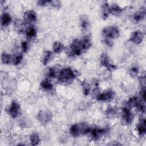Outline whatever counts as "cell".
<instances>
[{
	"label": "cell",
	"mask_w": 146,
	"mask_h": 146,
	"mask_svg": "<svg viewBox=\"0 0 146 146\" xmlns=\"http://www.w3.org/2000/svg\"><path fill=\"white\" fill-rule=\"evenodd\" d=\"M101 40L106 47L110 48L114 44V40L118 39L121 36V30L116 25L105 26L101 30Z\"/></svg>",
	"instance_id": "cell-1"
},
{
	"label": "cell",
	"mask_w": 146,
	"mask_h": 146,
	"mask_svg": "<svg viewBox=\"0 0 146 146\" xmlns=\"http://www.w3.org/2000/svg\"><path fill=\"white\" fill-rule=\"evenodd\" d=\"M77 72L70 66L59 68L55 80L61 85L66 86L72 83L77 78Z\"/></svg>",
	"instance_id": "cell-2"
},
{
	"label": "cell",
	"mask_w": 146,
	"mask_h": 146,
	"mask_svg": "<svg viewBox=\"0 0 146 146\" xmlns=\"http://www.w3.org/2000/svg\"><path fill=\"white\" fill-rule=\"evenodd\" d=\"M91 125L88 123L83 121L72 124L68 128V133L73 138H78L88 135Z\"/></svg>",
	"instance_id": "cell-3"
},
{
	"label": "cell",
	"mask_w": 146,
	"mask_h": 146,
	"mask_svg": "<svg viewBox=\"0 0 146 146\" xmlns=\"http://www.w3.org/2000/svg\"><path fill=\"white\" fill-rule=\"evenodd\" d=\"M84 52L80 38L73 39L70 44L66 47V52L67 56L70 58H75L80 56Z\"/></svg>",
	"instance_id": "cell-4"
},
{
	"label": "cell",
	"mask_w": 146,
	"mask_h": 146,
	"mask_svg": "<svg viewBox=\"0 0 146 146\" xmlns=\"http://www.w3.org/2000/svg\"><path fill=\"white\" fill-rule=\"evenodd\" d=\"M119 113L121 123L124 125L130 126L134 123L135 115L133 109L125 103L121 107Z\"/></svg>",
	"instance_id": "cell-5"
},
{
	"label": "cell",
	"mask_w": 146,
	"mask_h": 146,
	"mask_svg": "<svg viewBox=\"0 0 146 146\" xmlns=\"http://www.w3.org/2000/svg\"><path fill=\"white\" fill-rule=\"evenodd\" d=\"M110 132V127L108 126L100 127L98 125L91 126V129L88 134L89 138L92 141H100L105 137Z\"/></svg>",
	"instance_id": "cell-6"
},
{
	"label": "cell",
	"mask_w": 146,
	"mask_h": 146,
	"mask_svg": "<svg viewBox=\"0 0 146 146\" xmlns=\"http://www.w3.org/2000/svg\"><path fill=\"white\" fill-rule=\"evenodd\" d=\"M115 92L112 88H107L103 91H98L94 95L95 100L99 103H110L115 97Z\"/></svg>",
	"instance_id": "cell-7"
},
{
	"label": "cell",
	"mask_w": 146,
	"mask_h": 146,
	"mask_svg": "<svg viewBox=\"0 0 146 146\" xmlns=\"http://www.w3.org/2000/svg\"><path fill=\"white\" fill-rule=\"evenodd\" d=\"M5 111L7 114L14 119L18 118L22 113L21 106L16 100H11L6 107Z\"/></svg>",
	"instance_id": "cell-8"
},
{
	"label": "cell",
	"mask_w": 146,
	"mask_h": 146,
	"mask_svg": "<svg viewBox=\"0 0 146 146\" xmlns=\"http://www.w3.org/2000/svg\"><path fill=\"white\" fill-rule=\"evenodd\" d=\"M35 117L39 124L46 125L52 121L54 115L50 110H41L36 113Z\"/></svg>",
	"instance_id": "cell-9"
},
{
	"label": "cell",
	"mask_w": 146,
	"mask_h": 146,
	"mask_svg": "<svg viewBox=\"0 0 146 146\" xmlns=\"http://www.w3.org/2000/svg\"><path fill=\"white\" fill-rule=\"evenodd\" d=\"M145 38V33L140 29H135L129 34L128 40L136 46L141 44Z\"/></svg>",
	"instance_id": "cell-10"
},
{
	"label": "cell",
	"mask_w": 146,
	"mask_h": 146,
	"mask_svg": "<svg viewBox=\"0 0 146 146\" xmlns=\"http://www.w3.org/2000/svg\"><path fill=\"white\" fill-rule=\"evenodd\" d=\"M99 61L100 65L109 71H113L116 68V66L112 63L110 58L106 52H103L100 54Z\"/></svg>",
	"instance_id": "cell-11"
},
{
	"label": "cell",
	"mask_w": 146,
	"mask_h": 146,
	"mask_svg": "<svg viewBox=\"0 0 146 146\" xmlns=\"http://www.w3.org/2000/svg\"><path fill=\"white\" fill-rule=\"evenodd\" d=\"M135 131L140 137H144L146 135V120L144 116H140L135 124Z\"/></svg>",
	"instance_id": "cell-12"
},
{
	"label": "cell",
	"mask_w": 146,
	"mask_h": 146,
	"mask_svg": "<svg viewBox=\"0 0 146 146\" xmlns=\"http://www.w3.org/2000/svg\"><path fill=\"white\" fill-rule=\"evenodd\" d=\"M38 18L36 11L33 9L26 10L22 15V19L28 26L34 25L38 21Z\"/></svg>",
	"instance_id": "cell-13"
},
{
	"label": "cell",
	"mask_w": 146,
	"mask_h": 146,
	"mask_svg": "<svg viewBox=\"0 0 146 146\" xmlns=\"http://www.w3.org/2000/svg\"><path fill=\"white\" fill-rule=\"evenodd\" d=\"M145 15H146L145 6H142L137 10L133 13L130 18L133 23L138 24L145 20Z\"/></svg>",
	"instance_id": "cell-14"
},
{
	"label": "cell",
	"mask_w": 146,
	"mask_h": 146,
	"mask_svg": "<svg viewBox=\"0 0 146 146\" xmlns=\"http://www.w3.org/2000/svg\"><path fill=\"white\" fill-rule=\"evenodd\" d=\"M13 26L14 31L19 35H25L28 25L23 19H15L13 21Z\"/></svg>",
	"instance_id": "cell-15"
},
{
	"label": "cell",
	"mask_w": 146,
	"mask_h": 146,
	"mask_svg": "<svg viewBox=\"0 0 146 146\" xmlns=\"http://www.w3.org/2000/svg\"><path fill=\"white\" fill-rule=\"evenodd\" d=\"M13 17L10 13L5 11L1 14L0 23L1 26L2 28L8 27L13 22Z\"/></svg>",
	"instance_id": "cell-16"
},
{
	"label": "cell",
	"mask_w": 146,
	"mask_h": 146,
	"mask_svg": "<svg viewBox=\"0 0 146 146\" xmlns=\"http://www.w3.org/2000/svg\"><path fill=\"white\" fill-rule=\"evenodd\" d=\"M54 52L49 50H44L40 56V61L44 66H47L54 58Z\"/></svg>",
	"instance_id": "cell-17"
},
{
	"label": "cell",
	"mask_w": 146,
	"mask_h": 146,
	"mask_svg": "<svg viewBox=\"0 0 146 146\" xmlns=\"http://www.w3.org/2000/svg\"><path fill=\"white\" fill-rule=\"evenodd\" d=\"M39 87L42 91L49 92L54 90V85L52 80L44 78L39 82Z\"/></svg>",
	"instance_id": "cell-18"
},
{
	"label": "cell",
	"mask_w": 146,
	"mask_h": 146,
	"mask_svg": "<svg viewBox=\"0 0 146 146\" xmlns=\"http://www.w3.org/2000/svg\"><path fill=\"white\" fill-rule=\"evenodd\" d=\"M26 39L29 42L35 39L38 36V30L34 25L28 26L25 33Z\"/></svg>",
	"instance_id": "cell-19"
},
{
	"label": "cell",
	"mask_w": 146,
	"mask_h": 146,
	"mask_svg": "<svg viewBox=\"0 0 146 146\" xmlns=\"http://www.w3.org/2000/svg\"><path fill=\"white\" fill-rule=\"evenodd\" d=\"M79 24L82 31H87L90 25V22L88 17L86 14H82L79 18Z\"/></svg>",
	"instance_id": "cell-20"
},
{
	"label": "cell",
	"mask_w": 146,
	"mask_h": 146,
	"mask_svg": "<svg viewBox=\"0 0 146 146\" xmlns=\"http://www.w3.org/2000/svg\"><path fill=\"white\" fill-rule=\"evenodd\" d=\"M110 15H112L114 17H119L123 14L124 11V8L118 3L113 2L112 3L110 4Z\"/></svg>",
	"instance_id": "cell-21"
},
{
	"label": "cell",
	"mask_w": 146,
	"mask_h": 146,
	"mask_svg": "<svg viewBox=\"0 0 146 146\" xmlns=\"http://www.w3.org/2000/svg\"><path fill=\"white\" fill-rule=\"evenodd\" d=\"M100 17L103 20H106L108 19L110 15V3L108 2H103L101 4L100 7Z\"/></svg>",
	"instance_id": "cell-22"
},
{
	"label": "cell",
	"mask_w": 146,
	"mask_h": 146,
	"mask_svg": "<svg viewBox=\"0 0 146 146\" xmlns=\"http://www.w3.org/2000/svg\"><path fill=\"white\" fill-rule=\"evenodd\" d=\"M118 113H119V110L118 108L115 106L110 104L106 107L104 111V114L106 117L108 119H114L117 116Z\"/></svg>",
	"instance_id": "cell-23"
},
{
	"label": "cell",
	"mask_w": 146,
	"mask_h": 146,
	"mask_svg": "<svg viewBox=\"0 0 146 146\" xmlns=\"http://www.w3.org/2000/svg\"><path fill=\"white\" fill-rule=\"evenodd\" d=\"M66 46L61 41L55 40L52 44V51L55 54H59L66 51Z\"/></svg>",
	"instance_id": "cell-24"
},
{
	"label": "cell",
	"mask_w": 146,
	"mask_h": 146,
	"mask_svg": "<svg viewBox=\"0 0 146 146\" xmlns=\"http://www.w3.org/2000/svg\"><path fill=\"white\" fill-rule=\"evenodd\" d=\"M80 40L84 52L90 49V48L92 46V38L90 35H84L83 36L80 38Z\"/></svg>",
	"instance_id": "cell-25"
},
{
	"label": "cell",
	"mask_w": 146,
	"mask_h": 146,
	"mask_svg": "<svg viewBox=\"0 0 146 146\" xmlns=\"http://www.w3.org/2000/svg\"><path fill=\"white\" fill-rule=\"evenodd\" d=\"M59 67L56 66H50L46 71L45 76L46 78L50 79L51 80L55 79L58 74Z\"/></svg>",
	"instance_id": "cell-26"
},
{
	"label": "cell",
	"mask_w": 146,
	"mask_h": 146,
	"mask_svg": "<svg viewBox=\"0 0 146 146\" xmlns=\"http://www.w3.org/2000/svg\"><path fill=\"white\" fill-rule=\"evenodd\" d=\"M129 76L132 79H136L140 75L141 70L140 67L137 64L132 65L128 70Z\"/></svg>",
	"instance_id": "cell-27"
},
{
	"label": "cell",
	"mask_w": 146,
	"mask_h": 146,
	"mask_svg": "<svg viewBox=\"0 0 146 146\" xmlns=\"http://www.w3.org/2000/svg\"><path fill=\"white\" fill-rule=\"evenodd\" d=\"M30 145L35 146L39 145L41 142V138L39 134L36 132H31L29 136Z\"/></svg>",
	"instance_id": "cell-28"
},
{
	"label": "cell",
	"mask_w": 146,
	"mask_h": 146,
	"mask_svg": "<svg viewBox=\"0 0 146 146\" xmlns=\"http://www.w3.org/2000/svg\"><path fill=\"white\" fill-rule=\"evenodd\" d=\"M23 53L21 52H17L13 54V61L12 65L14 66H18L21 64L23 60Z\"/></svg>",
	"instance_id": "cell-29"
},
{
	"label": "cell",
	"mask_w": 146,
	"mask_h": 146,
	"mask_svg": "<svg viewBox=\"0 0 146 146\" xmlns=\"http://www.w3.org/2000/svg\"><path fill=\"white\" fill-rule=\"evenodd\" d=\"M81 87L82 92L84 96H87L92 92V86L87 80H83L81 82Z\"/></svg>",
	"instance_id": "cell-30"
},
{
	"label": "cell",
	"mask_w": 146,
	"mask_h": 146,
	"mask_svg": "<svg viewBox=\"0 0 146 146\" xmlns=\"http://www.w3.org/2000/svg\"><path fill=\"white\" fill-rule=\"evenodd\" d=\"M1 63L5 65L12 64L13 61V54L8 53L7 52H3L1 56Z\"/></svg>",
	"instance_id": "cell-31"
},
{
	"label": "cell",
	"mask_w": 146,
	"mask_h": 146,
	"mask_svg": "<svg viewBox=\"0 0 146 146\" xmlns=\"http://www.w3.org/2000/svg\"><path fill=\"white\" fill-rule=\"evenodd\" d=\"M30 48V42L26 39L22 40L20 43V49L23 54L27 53Z\"/></svg>",
	"instance_id": "cell-32"
},
{
	"label": "cell",
	"mask_w": 146,
	"mask_h": 146,
	"mask_svg": "<svg viewBox=\"0 0 146 146\" xmlns=\"http://www.w3.org/2000/svg\"><path fill=\"white\" fill-rule=\"evenodd\" d=\"M48 6H50L54 9H59L62 6V3L60 1L57 0H49Z\"/></svg>",
	"instance_id": "cell-33"
},
{
	"label": "cell",
	"mask_w": 146,
	"mask_h": 146,
	"mask_svg": "<svg viewBox=\"0 0 146 146\" xmlns=\"http://www.w3.org/2000/svg\"><path fill=\"white\" fill-rule=\"evenodd\" d=\"M137 79L140 84V87H145L146 79L145 73H141L140 75L137 78Z\"/></svg>",
	"instance_id": "cell-34"
},
{
	"label": "cell",
	"mask_w": 146,
	"mask_h": 146,
	"mask_svg": "<svg viewBox=\"0 0 146 146\" xmlns=\"http://www.w3.org/2000/svg\"><path fill=\"white\" fill-rule=\"evenodd\" d=\"M49 0H39L36 2V5L40 7H44L48 6Z\"/></svg>",
	"instance_id": "cell-35"
}]
</instances>
